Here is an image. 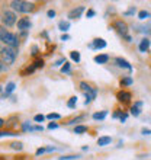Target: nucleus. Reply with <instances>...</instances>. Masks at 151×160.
<instances>
[{
	"label": "nucleus",
	"mask_w": 151,
	"mask_h": 160,
	"mask_svg": "<svg viewBox=\"0 0 151 160\" xmlns=\"http://www.w3.org/2000/svg\"><path fill=\"white\" fill-rule=\"evenodd\" d=\"M10 8L13 10H16V12L29 13L35 9V3H32V2H23V0H13L12 3H10Z\"/></svg>",
	"instance_id": "1"
},
{
	"label": "nucleus",
	"mask_w": 151,
	"mask_h": 160,
	"mask_svg": "<svg viewBox=\"0 0 151 160\" xmlns=\"http://www.w3.org/2000/svg\"><path fill=\"white\" fill-rule=\"evenodd\" d=\"M17 57V50L16 48H10V47H4L2 51V63L7 67L15 63V60Z\"/></svg>",
	"instance_id": "2"
},
{
	"label": "nucleus",
	"mask_w": 151,
	"mask_h": 160,
	"mask_svg": "<svg viewBox=\"0 0 151 160\" xmlns=\"http://www.w3.org/2000/svg\"><path fill=\"white\" fill-rule=\"evenodd\" d=\"M2 22H3L4 26H7V28H10V26H13L15 23H16V15L12 12V10H6V12H3V15H2Z\"/></svg>",
	"instance_id": "3"
},
{
	"label": "nucleus",
	"mask_w": 151,
	"mask_h": 160,
	"mask_svg": "<svg viewBox=\"0 0 151 160\" xmlns=\"http://www.w3.org/2000/svg\"><path fill=\"white\" fill-rule=\"evenodd\" d=\"M112 26L118 31V32H119V34L122 35V37H125L128 41H131V37L128 35V25H126L124 21H115L112 23Z\"/></svg>",
	"instance_id": "4"
},
{
	"label": "nucleus",
	"mask_w": 151,
	"mask_h": 160,
	"mask_svg": "<svg viewBox=\"0 0 151 160\" xmlns=\"http://www.w3.org/2000/svg\"><path fill=\"white\" fill-rule=\"evenodd\" d=\"M3 42L6 44V47H10V48H17L19 47V38L15 34H12V32H7L4 35Z\"/></svg>",
	"instance_id": "5"
},
{
	"label": "nucleus",
	"mask_w": 151,
	"mask_h": 160,
	"mask_svg": "<svg viewBox=\"0 0 151 160\" xmlns=\"http://www.w3.org/2000/svg\"><path fill=\"white\" fill-rule=\"evenodd\" d=\"M116 99L121 103H128V102L132 99V95H131L128 90H119V92L116 93Z\"/></svg>",
	"instance_id": "6"
},
{
	"label": "nucleus",
	"mask_w": 151,
	"mask_h": 160,
	"mask_svg": "<svg viewBox=\"0 0 151 160\" xmlns=\"http://www.w3.org/2000/svg\"><path fill=\"white\" fill-rule=\"evenodd\" d=\"M31 28V21L29 18H22L17 21V29L22 31V32H26V31Z\"/></svg>",
	"instance_id": "7"
},
{
	"label": "nucleus",
	"mask_w": 151,
	"mask_h": 160,
	"mask_svg": "<svg viewBox=\"0 0 151 160\" xmlns=\"http://www.w3.org/2000/svg\"><path fill=\"white\" fill-rule=\"evenodd\" d=\"M83 12H84V6H77L76 9H73V10L68 12V18H70V19H77V18L81 16Z\"/></svg>",
	"instance_id": "8"
},
{
	"label": "nucleus",
	"mask_w": 151,
	"mask_h": 160,
	"mask_svg": "<svg viewBox=\"0 0 151 160\" xmlns=\"http://www.w3.org/2000/svg\"><path fill=\"white\" fill-rule=\"evenodd\" d=\"M105 47H106V41L102 38L93 39V42L90 44V48H93V50H102V48H105Z\"/></svg>",
	"instance_id": "9"
},
{
	"label": "nucleus",
	"mask_w": 151,
	"mask_h": 160,
	"mask_svg": "<svg viewBox=\"0 0 151 160\" xmlns=\"http://www.w3.org/2000/svg\"><path fill=\"white\" fill-rule=\"evenodd\" d=\"M115 63H116V66H119V67H124V68H128V70H131V64L126 61L125 58H121V57H116L115 58Z\"/></svg>",
	"instance_id": "10"
},
{
	"label": "nucleus",
	"mask_w": 151,
	"mask_h": 160,
	"mask_svg": "<svg viewBox=\"0 0 151 160\" xmlns=\"http://www.w3.org/2000/svg\"><path fill=\"white\" fill-rule=\"evenodd\" d=\"M95 61L99 64H106L108 61H109V55L108 54H99L95 57Z\"/></svg>",
	"instance_id": "11"
},
{
	"label": "nucleus",
	"mask_w": 151,
	"mask_h": 160,
	"mask_svg": "<svg viewBox=\"0 0 151 160\" xmlns=\"http://www.w3.org/2000/svg\"><path fill=\"white\" fill-rule=\"evenodd\" d=\"M150 44L151 41L148 38H144L143 41H141V44H139V51L141 52H145V51H148V48H150Z\"/></svg>",
	"instance_id": "12"
},
{
	"label": "nucleus",
	"mask_w": 151,
	"mask_h": 160,
	"mask_svg": "<svg viewBox=\"0 0 151 160\" xmlns=\"http://www.w3.org/2000/svg\"><path fill=\"white\" fill-rule=\"evenodd\" d=\"M15 90V83L13 82H10V83H7L6 84V89H4V93H3V98H6V96H9L10 93Z\"/></svg>",
	"instance_id": "13"
},
{
	"label": "nucleus",
	"mask_w": 151,
	"mask_h": 160,
	"mask_svg": "<svg viewBox=\"0 0 151 160\" xmlns=\"http://www.w3.org/2000/svg\"><path fill=\"white\" fill-rule=\"evenodd\" d=\"M110 141H112L110 137H100L97 140V146H108V144H110Z\"/></svg>",
	"instance_id": "14"
},
{
	"label": "nucleus",
	"mask_w": 151,
	"mask_h": 160,
	"mask_svg": "<svg viewBox=\"0 0 151 160\" xmlns=\"http://www.w3.org/2000/svg\"><path fill=\"white\" fill-rule=\"evenodd\" d=\"M79 86H80V89H81V90H83V92L84 93H86V92H90V90H92V86H90V84H89V83H86V82H80V84H79Z\"/></svg>",
	"instance_id": "15"
},
{
	"label": "nucleus",
	"mask_w": 151,
	"mask_h": 160,
	"mask_svg": "<svg viewBox=\"0 0 151 160\" xmlns=\"http://www.w3.org/2000/svg\"><path fill=\"white\" fill-rule=\"evenodd\" d=\"M58 28L61 31H64V32H66V31H68V28H70V22H67V21H61L58 23Z\"/></svg>",
	"instance_id": "16"
},
{
	"label": "nucleus",
	"mask_w": 151,
	"mask_h": 160,
	"mask_svg": "<svg viewBox=\"0 0 151 160\" xmlns=\"http://www.w3.org/2000/svg\"><path fill=\"white\" fill-rule=\"evenodd\" d=\"M108 115L106 111H102V112H96V114H93V119H105V117Z\"/></svg>",
	"instance_id": "17"
},
{
	"label": "nucleus",
	"mask_w": 151,
	"mask_h": 160,
	"mask_svg": "<svg viewBox=\"0 0 151 160\" xmlns=\"http://www.w3.org/2000/svg\"><path fill=\"white\" fill-rule=\"evenodd\" d=\"M87 131V127L84 125H77L74 128V134H83V132H86Z\"/></svg>",
	"instance_id": "18"
},
{
	"label": "nucleus",
	"mask_w": 151,
	"mask_h": 160,
	"mask_svg": "<svg viewBox=\"0 0 151 160\" xmlns=\"http://www.w3.org/2000/svg\"><path fill=\"white\" fill-rule=\"evenodd\" d=\"M70 57H71V60L76 61V63H79L80 61V52L79 51H71V52H70Z\"/></svg>",
	"instance_id": "19"
},
{
	"label": "nucleus",
	"mask_w": 151,
	"mask_h": 160,
	"mask_svg": "<svg viewBox=\"0 0 151 160\" xmlns=\"http://www.w3.org/2000/svg\"><path fill=\"white\" fill-rule=\"evenodd\" d=\"M132 84V79L131 77H124V79L121 80V86L124 88V86H131Z\"/></svg>",
	"instance_id": "20"
},
{
	"label": "nucleus",
	"mask_w": 151,
	"mask_h": 160,
	"mask_svg": "<svg viewBox=\"0 0 151 160\" xmlns=\"http://www.w3.org/2000/svg\"><path fill=\"white\" fill-rule=\"evenodd\" d=\"M79 154H68V156H63L60 157L58 160H74V159H79Z\"/></svg>",
	"instance_id": "21"
},
{
	"label": "nucleus",
	"mask_w": 151,
	"mask_h": 160,
	"mask_svg": "<svg viewBox=\"0 0 151 160\" xmlns=\"http://www.w3.org/2000/svg\"><path fill=\"white\" fill-rule=\"evenodd\" d=\"M141 114V109L137 108V106H131V115H134V117H138Z\"/></svg>",
	"instance_id": "22"
},
{
	"label": "nucleus",
	"mask_w": 151,
	"mask_h": 160,
	"mask_svg": "<svg viewBox=\"0 0 151 160\" xmlns=\"http://www.w3.org/2000/svg\"><path fill=\"white\" fill-rule=\"evenodd\" d=\"M76 103H77V98L73 96V98H70V101L67 102V106H68V108H74Z\"/></svg>",
	"instance_id": "23"
},
{
	"label": "nucleus",
	"mask_w": 151,
	"mask_h": 160,
	"mask_svg": "<svg viewBox=\"0 0 151 160\" xmlns=\"http://www.w3.org/2000/svg\"><path fill=\"white\" fill-rule=\"evenodd\" d=\"M10 147L15 148V150H22V147H23V144H22V143H17V141H15V143L10 144Z\"/></svg>",
	"instance_id": "24"
},
{
	"label": "nucleus",
	"mask_w": 151,
	"mask_h": 160,
	"mask_svg": "<svg viewBox=\"0 0 151 160\" xmlns=\"http://www.w3.org/2000/svg\"><path fill=\"white\" fill-rule=\"evenodd\" d=\"M148 16H150V13L145 12V10H141V12L138 13V18H139V19H143V21H144V19H147Z\"/></svg>",
	"instance_id": "25"
},
{
	"label": "nucleus",
	"mask_w": 151,
	"mask_h": 160,
	"mask_svg": "<svg viewBox=\"0 0 151 160\" xmlns=\"http://www.w3.org/2000/svg\"><path fill=\"white\" fill-rule=\"evenodd\" d=\"M6 34H7V31L4 29L3 25H0V41H3V38H4V35Z\"/></svg>",
	"instance_id": "26"
},
{
	"label": "nucleus",
	"mask_w": 151,
	"mask_h": 160,
	"mask_svg": "<svg viewBox=\"0 0 151 160\" xmlns=\"http://www.w3.org/2000/svg\"><path fill=\"white\" fill-rule=\"evenodd\" d=\"M34 67L35 68H38V67H44V61H42V60H35V63H34Z\"/></svg>",
	"instance_id": "27"
},
{
	"label": "nucleus",
	"mask_w": 151,
	"mask_h": 160,
	"mask_svg": "<svg viewBox=\"0 0 151 160\" xmlns=\"http://www.w3.org/2000/svg\"><path fill=\"white\" fill-rule=\"evenodd\" d=\"M44 119H45V117H44V115H41V114H39V115H35L34 121H35V122H42V121H44Z\"/></svg>",
	"instance_id": "28"
},
{
	"label": "nucleus",
	"mask_w": 151,
	"mask_h": 160,
	"mask_svg": "<svg viewBox=\"0 0 151 160\" xmlns=\"http://www.w3.org/2000/svg\"><path fill=\"white\" fill-rule=\"evenodd\" d=\"M61 72H63V73H68V72H70V64H68V63H64L63 68H61Z\"/></svg>",
	"instance_id": "29"
},
{
	"label": "nucleus",
	"mask_w": 151,
	"mask_h": 160,
	"mask_svg": "<svg viewBox=\"0 0 151 160\" xmlns=\"http://www.w3.org/2000/svg\"><path fill=\"white\" fill-rule=\"evenodd\" d=\"M46 118L48 119H60V115L58 114H48L46 115Z\"/></svg>",
	"instance_id": "30"
},
{
	"label": "nucleus",
	"mask_w": 151,
	"mask_h": 160,
	"mask_svg": "<svg viewBox=\"0 0 151 160\" xmlns=\"http://www.w3.org/2000/svg\"><path fill=\"white\" fill-rule=\"evenodd\" d=\"M44 128H42L41 125H37V127H31L29 128V131H42Z\"/></svg>",
	"instance_id": "31"
},
{
	"label": "nucleus",
	"mask_w": 151,
	"mask_h": 160,
	"mask_svg": "<svg viewBox=\"0 0 151 160\" xmlns=\"http://www.w3.org/2000/svg\"><path fill=\"white\" fill-rule=\"evenodd\" d=\"M84 118V117H77V118H76V119H71V121H70V122H67V124H76V122H80V121H81V119H83Z\"/></svg>",
	"instance_id": "32"
},
{
	"label": "nucleus",
	"mask_w": 151,
	"mask_h": 160,
	"mask_svg": "<svg viewBox=\"0 0 151 160\" xmlns=\"http://www.w3.org/2000/svg\"><path fill=\"white\" fill-rule=\"evenodd\" d=\"M3 135H15V134L10 132V131H0V137H3Z\"/></svg>",
	"instance_id": "33"
},
{
	"label": "nucleus",
	"mask_w": 151,
	"mask_h": 160,
	"mask_svg": "<svg viewBox=\"0 0 151 160\" xmlns=\"http://www.w3.org/2000/svg\"><path fill=\"white\" fill-rule=\"evenodd\" d=\"M57 127H58V124H55V122H50V124H48V128H50V130H54Z\"/></svg>",
	"instance_id": "34"
},
{
	"label": "nucleus",
	"mask_w": 151,
	"mask_h": 160,
	"mask_svg": "<svg viewBox=\"0 0 151 160\" xmlns=\"http://www.w3.org/2000/svg\"><path fill=\"white\" fill-rule=\"evenodd\" d=\"M141 132H143L144 135H150L151 134V130H148V128H143V130H141Z\"/></svg>",
	"instance_id": "35"
},
{
	"label": "nucleus",
	"mask_w": 151,
	"mask_h": 160,
	"mask_svg": "<svg viewBox=\"0 0 151 160\" xmlns=\"http://www.w3.org/2000/svg\"><path fill=\"white\" fill-rule=\"evenodd\" d=\"M95 16V10L93 9H89L87 10V18H93Z\"/></svg>",
	"instance_id": "36"
},
{
	"label": "nucleus",
	"mask_w": 151,
	"mask_h": 160,
	"mask_svg": "<svg viewBox=\"0 0 151 160\" xmlns=\"http://www.w3.org/2000/svg\"><path fill=\"white\" fill-rule=\"evenodd\" d=\"M134 13H135V8H131L129 10H126L125 12V15H134Z\"/></svg>",
	"instance_id": "37"
},
{
	"label": "nucleus",
	"mask_w": 151,
	"mask_h": 160,
	"mask_svg": "<svg viewBox=\"0 0 151 160\" xmlns=\"http://www.w3.org/2000/svg\"><path fill=\"white\" fill-rule=\"evenodd\" d=\"M46 15H48V18H54L55 16V10H48Z\"/></svg>",
	"instance_id": "38"
},
{
	"label": "nucleus",
	"mask_w": 151,
	"mask_h": 160,
	"mask_svg": "<svg viewBox=\"0 0 151 160\" xmlns=\"http://www.w3.org/2000/svg\"><path fill=\"white\" fill-rule=\"evenodd\" d=\"M134 106H137V108H139V109H141V106H143V102H135Z\"/></svg>",
	"instance_id": "39"
},
{
	"label": "nucleus",
	"mask_w": 151,
	"mask_h": 160,
	"mask_svg": "<svg viewBox=\"0 0 151 160\" xmlns=\"http://www.w3.org/2000/svg\"><path fill=\"white\" fill-rule=\"evenodd\" d=\"M63 63H64V58H61V60H58V61H57L54 66H60V64H63Z\"/></svg>",
	"instance_id": "40"
},
{
	"label": "nucleus",
	"mask_w": 151,
	"mask_h": 160,
	"mask_svg": "<svg viewBox=\"0 0 151 160\" xmlns=\"http://www.w3.org/2000/svg\"><path fill=\"white\" fill-rule=\"evenodd\" d=\"M119 119H121V121L124 122V121L126 119V114H122V115H121V118H119Z\"/></svg>",
	"instance_id": "41"
},
{
	"label": "nucleus",
	"mask_w": 151,
	"mask_h": 160,
	"mask_svg": "<svg viewBox=\"0 0 151 160\" xmlns=\"http://www.w3.org/2000/svg\"><path fill=\"white\" fill-rule=\"evenodd\" d=\"M68 38H70V37H68V35H63V37H61V41H67Z\"/></svg>",
	"instance_id": "42"
},
{
	"label": "nucleus",
	"mask_w": 151,
	"mask_h": 160,
	"mask_svg": "<svg viewBox=\"0 0 151 160\" xmlns=\"http://www.w3.org/2000/svg\"><path fill=\"white\" fill-rule=\"evenodd\" d=\"M3 125H6V121L3 118H0V127H3Z\"/></svg>",
	"instance_id": "43"
},
{
	"label": "nucleus",
	"mask_w": 151,
	"mask_h": 160,
	"mask_svg": "<svg viewBox=\"0 0 151 160\" xmlns=\"http://www.w3.org/2000/svg\"><path fill=\"white\" fill-rule=\"evenodd\" d=\"M3 68H6V66H4V64L2 63V60H0V72H2V70H3Z\"/></svg>",
	"instance_id": "44"
},
{
	"label": "nucleus",
	"mask_w": 151,
	"mask_h": 160,
	"mask_svg": "<svg viewBox=\"0 0 151 160\" xmlns=\"http://www.w3.org/2000/svg\"><path fill=\"white\" fill-rule=\"evenodd\" d=\"M3 48H4V47H2V44H0V54H2V51H3Z\"/></svg>",
	"instance_id": "45"
},
{
	"label": "nucleus",
	"mask_w": 151,
	"mask_h": 160,
	"mask_svg": "<svg viewBox=\"0 0 151 160\" xmlns=\"http://www.w3.org/2000/svg\"><path fill=\"white\" fill-rule=\"evenodd\" d=\"M0 90H2V88H0Z\"/></svg>",
	"instance_id": "46"
}]
</instances>
